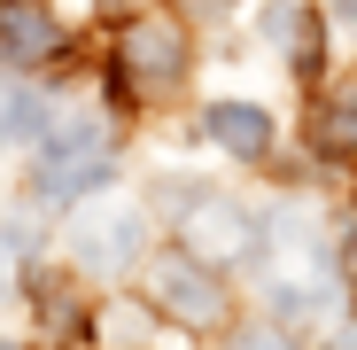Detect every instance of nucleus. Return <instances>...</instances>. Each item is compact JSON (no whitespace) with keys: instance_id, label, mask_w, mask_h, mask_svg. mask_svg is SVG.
<instances>
[{"instance_id":"20e7f679","label":"nucleus","mask_w":357,"mask_h":350,"mask_svg":"<svg viewBox=\"0 0 357 350\" xmlns=\"http://www.w3.org/2000/svg\"><path fill=\"white\" fill-rule=\"evenodd\" d=\"M257 249H264V296L280 312H319V257L303 242V210H280L272 226H257Z\"/></svg>"},{"instance_id":"9d476101","label":"nucleus","mask_w":357,"mask_h":350,"mask_svg":"<svg viewBox=\"0 0 357 350\" xmlns=\"http://www.w3.org/2000/svg\"><path fill=\"white\" fill-rule=\"evenodd\" d=\"M264 31L287 47V63L303 71V78L319 71V54H326V47H319V16H311V8H272V16H264Z\"/></svg>"},{"instance_id":"6e6552de","label":"nucleus","mask_w":357,"mask_h":350,"mask_svg":"<svg viewBox=\"0 0 357 350\" xmlns=\"http://www.w3.org/2000/svg\"><path fill=\"white\" fill-rule=\"evenodd\" d=\"M202 133L225 148V156H241V163H257L264 148H272V117L257 109V101H210L202 109Z\"/></svg>"},{"instance_id":"f03ea898","label":"nucleus","mask_w":357,"mask_h":350,"mask_svg":"<svg viewBox=\"0 0 357 350\" xmlns=\"http://www.w3.org/2000/svg\"><path fill=\"white\" fill-rule=\"evenodd\" d=\"M178 78H187V31L148 8L125 16V31H116V94L148 101V94H171Z\"/></svg>"},{"instance_id":"f257e3e1","label":"nucleus","mask_w":357,"mask_h":350,"mask_svg":"<svg viewBox=\"0 0 357 350\" xmlns=\"http://www.w3.org/2000/svg\"><path fill=\"white\" fill-rule=\"evenodd\" d=\"M109 180H116V148H109V125H101V117H70V125L47 133V163H39V195H47V203L101 195Z\"/></svg>"},{"instance_id":"9b49d317","label":"nucleus","mask_w":357,"mask_h":350,"mask_svg":"<svg viewBox=\"0 0 357 350\" xmlns=\"http://www.w3.org/2000/svg\"><path fill=\"white\" fill-rule=\"evenodd\" d=\"M233 350H295V342H287L280 327H249V335H241V342H233Z\"/></svg>"},{"instance_id":"f8f14e48","label":"nucleus","mask_w":357,"mask_h":350,"mask_svg":"<svg viewBox=\"0 0 357 350\" xmlns=\"http://www.w3.org/2000/svg\"><path fill=\"white\" fill-rule=\"evenodd\" d=\"M342 280H349V296H357V226H349V242H342Z\"/></svg>"},{"instance_id":"2eb2a0df","label":"nucleus","mask_w":357,"mask_h":350,"mask_svg":"<svg viewBox=\"0 0 357 350\" xmlns=\"http://www.w3.org/2000/svg\"><path fill=\"white\" fill-rule=\"evenodd\" d=\"M0 350H16V342H8V335H0Z\"/></svg>"},{"instance_id":"4468645a","label":"nucleus","mask_w":357,"mask_h":350,"mask_svg":"<svg viewBox=\"0 0 357 350\" xmlns=\"http://www.w3.org/2000/svg\"><path fill=\"white\" fill-rule=\"evenodd\" d=\"M334 8H342V16H349V24H357V0H334Z\"/></svg>"},{"instance_id":"7ed1b4c3","label":"nucleus","mask_w":357,"mask_h":350,"mask_svg":"<svg viewBox=\"0 0 357 350\" xmlns=\"http://www.w3.org/2000/svg\"><path fill=\"white\" fill-rule=\"evenodd\" d=\"M171 218H178V249H187L195 265H233V257H249L257 249V218L233 203V195H171Z\"/></svg>"},{"instance_id":"1a4fd4ad","label":"nucleus","mask_w":357,"mask_h":350,"mask_svg":"<svg viewBox=\"0 0 357 350\" xmlns=\"http://www.w3.org/2000/svg\"><path fill=\"white\" fill-rule=\"evenodd\" d=\"M311 148L319 156H357V78L326 86L311 101Z\"/></svg>"},{"instance_id":"ddd939ff","label":"nucleus","mask_w":357,"mask_h":350,"mask_svg":"<svg viewBox=\"0 0 357 350\" xmlns=\"http://www.w3.org/2000/svg\"><path fill=\"white\" fill-rule=\"evenodd\" d=\"M148 8V0H101V16H116V24H125V16H140Z\"/></svg>"},{"instance_id":"39448f33","label":"nucleus","mask_w":357,"mask_h":350,"mask_svg":"<svg viewBox=\"0 0 357 350\" xmlns=\"http://www.w3.org/2000/svg\"><path fill=\"white\" fill-rule=\"evenodd\" d=\"M148 304H155L163 319H178V327H225V288H218V272L195 265L187 249L148 265Z\"/></svg>"},{"instance_id":"423d86ee","label":"nucleus","mask_w":357,"mask_h":350,"mask_svg":"<svg viewBox=\"0 0 357 350\" xmlns=\"http://www.w3.org/2000/svg\"><path fill=\"white\" fill-rule=\"evenodd\" d=\"M63 54V24L47 0H0V63L8 71H39Z\"/></svg>"},{"instance_id":"0eeeda50","label":"nucleus","mask_w":357,"mask_h":350,"mask_svg":"<svg viewBox=\"0 0 357 350\" xmlns=\"http://www.w3.org/2000/svg\"><path fill=\"white\" fill-rule=\"evenodd\" d=\"M70 242H78V257L93 272H125L140 257V210H93V218L70 226Z\"/></svg>"}]
</instances>
